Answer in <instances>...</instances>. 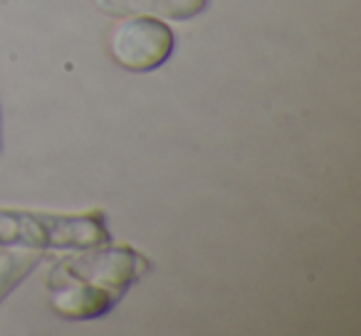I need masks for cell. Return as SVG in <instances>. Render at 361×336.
<instances>
[{
    "label": "cell",
    "mask_w": 361,
    "mask_h": 336,
    "mask_svg": "<svg viewBox=\"0 0 361 336\" xmlns=\"http://www.w3.org/2000/svg\"><path fill=\"white\" fill-rule=\"evenodd\" d=\"M146 272L149 260L139 250L106 242L55 262L47 275V294L52 309L65 319H97Z\"/></svg>",
    "instance_id": "6da1fadb"
},
{
    "label": "cell",
    "mask_w": 361,
    "mask_h": 336,
    "mask_svg": "<svg viewBox=\"0 0 361 336\" xmlns=\"http://www.w3.org/2000/svg\"><path fill=\"white\" fill-rule=\"evenodd\" d=\"M104 216L92 213H45L0 208V247L25 250H87L106 245Z\"/></svg>",
    "instance_id": "7a4b0ae2"
},
{
    "label": "cell",
    "mask_w": 361,
    "mask_h": 336,
    "mask_svg": "<svg viewBox=\"0 0 361 336\" xmlns=\"http://www.w3.org/2000/svg\"><path fill=\"white\" fill-rule=\"evenodd\" d=\"M0 149H3V119H0Z\"/></svg>",
    "instance_id": "8992f818"
},
{
    "label": "cell",
    "mask_w": 361,
    "mask_h": 336,
    "mask_svg": "<svg viewBox=\"0 0 361 336\" xmlns=\"http://www.w3.org/2000/svg\"><path fill=\"white\" fill-rule=\"evenodd\" d=\"M92 3L106 15H146L161 20H191L208 8V0H92Z\"/></svg>",
    "instance_id": "277c9868"
},
{
    "label": "cell",
    "mask_w": 361,
    "mask_h": 336,
    "mask_svg": "<svg viewBox=\"0 0 361 336\" xmlns=\"http://www.w3.org/2000/svg\"><path fill=\"white\" fill-rule=\"evenodd\" d=\"M109 52L129 72H151L173 52V32L159 18L126 15L109 32Z\"/></svg>",
    "instance_id": "3957f363"
},
{
    "label": "cell",
    "mask_w": 361,
    "mask_h": 336,
    "mask_svg": "<svg viewBox=\"0 0 361 336\" xmlns=\"http://www.w3.org/2000/svg\"><path fill=\"white\" fill-rule=\"evenodd\" d=\"M42 255L40 250H16L11 255L0 257V299H6L37 265H40Z\"/></svg>",
    "instance_id": "5b68a950"
}]
</instances>
